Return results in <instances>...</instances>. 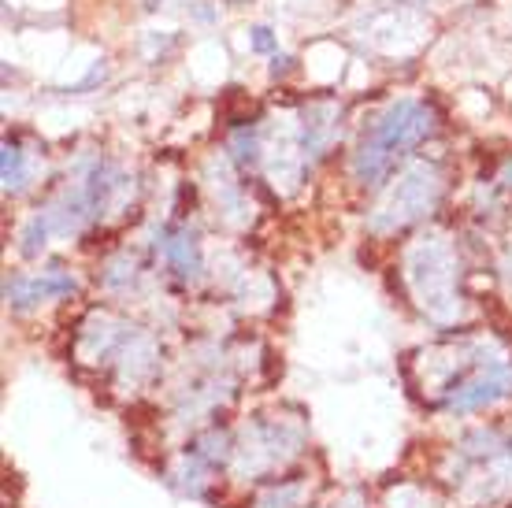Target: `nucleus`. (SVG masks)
Here are the masks:
<instances>
[{
  "label": "nucleus",
  "mask_w": 512,
  "mask_h": 508,
  "mask_svg": "<svg viewBox=\"0 0 512 508\" xmlns=\"http://www.w3.org/2000/svg\"><path fill=\"white\" fill-rule=\"evenodd\" d=\"M75 290V279L71 275H60V271H52L45 279H15L8 282V301L12 305H34L41 297H64V293Z\"/></svg>",
  "instance_id": "nucleus-4"
},
{
  "label": "nucleus",
  "mask_w": 512,
  "mask_h": 508,
  "mask_svg": "<svg viewBox=\"0 0 512 508\" xmlns=\"http://www.w3.org/2000/svg\"><path fill=\"white\" fill-rule=\"evenodd\" d=\"M253 49L256 52H271V49H275V38H271L268 26H256V30H253Z\"/></svg>",
  "instance_id": "nucleus-8"
},
{
  "label": "nucleus",
  "mask_w": 512,
  "mask_h": 508,
  "mask_svg": "<svg viewBox=\"0 0 512 508\" xmlns=\"http://www.w3.org/2000/svg\"><path fill=\"white\" fill-rule=\"evenodd\" d=\"M338 508H364V505H338Z\"/></svg>",
  "instance_id": "nucleus-9"
},
{
  "label": "nucleus",
  "mask_w": 512,
  "mask_h": 508,
  "mask_svg": "<svg viewBox=\"0 0 512 508\" xmlns=\"http://www.w3.org/2000/svg\"><path fill=\"white\" fill-rule=\"evenodd\" d=\"M438 193V175L431 167H412L409 175L397 182V193L386 201L383 216L375 219V227H397V223H409L420 212H427V204L435 201Z\"/></svg>",
  "instance_id": "nucleus-2"
},
{
  "label": "nucleus",
  "mask_w": 512,
  "mask_h": 508,
  "mask_svg": "<svg viewBox=\"0 0 512 508\" xmlns=\"http://www.w3.org/2000/svg\"><path fill=\"white\" fill-rule=\"evenodd\" d=\"M164 253L182 279H197V275H201V249H197V238H193V234L182 230L175 238H167Z\"/></svg>",
  "instance_id": "nucleus-5"
},
{
  "label": "nucleus",
  "mask_w": 512,
  "mask_h": 508,
  "mask_svg": "<svg viewBox=\"0 0 512 508\" xmlns=\"http://www.w3.org/2000/svg\"><path fill=\"white\" fill-rule=\"evenodd\" d=\"M26 178H30V171H26L23 153H19L12 141H8V145H4V190L19 193L26 186Z\"/></svg>",
  "instance_id": "nucleus-6"
},
{
  "label": "nucleus",
  "mask_w": 512,
  "mask_h": 508,
  "mask_svg": "<svg viewBox=\"0 0 512 508\" xmlns=\"http://www.w3.org/2000/svg\"><path fill=\"white\" fill-rule=\"evenodd\" d=\"M234 149H238V160H242V164H256V138L253 134H249V138L238 134V138H234Z\"/></svg>",
  "instance_id": "nucleus-7"
},
{
  "label": "nucleus",
  "mask_w": 512,
  "mask_h": 508,
  "mask_svg": "<svg viewBox=\"0 0 512 508\" xmlns=\"http://www.w3.org/2000/svg\"><path fill=\"white\" fill-rule=\"evenodd\" d=\"M427 134H431V112L416 101H397L364 138L357 160H353V171L360 182H379L397 164V156H405Z\"/></svg>",
  "instance_id": "nucleus-1"
},
{
  "label": "nucleus",
  "mask_w": 512,
  "mask_h": 508,
  "mask_svg": "<svg viewBox=\"0 0 512 508\" xmlns=\"http://www.w3.org/2000/svg\"><path fill=\"white\" fill-rule=\"evenodd\" d=\"M512 394V368L505 364H490V368H479L475 375L461 379L449 394V408L457 412H472V408L494 405L501 397Z\"/></svg>",
  "instance_id": "nucleus-3"
}]
</instances>
